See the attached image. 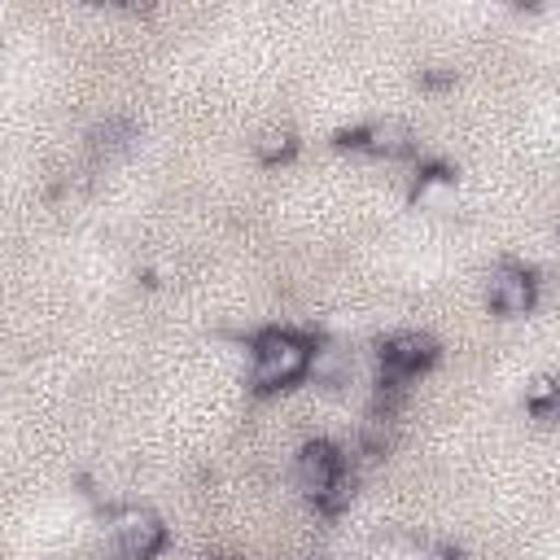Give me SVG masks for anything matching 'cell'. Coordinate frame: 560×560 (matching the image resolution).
<instances>
[{
	"instance_id": "obj_1",
	"label": "cell",
	"mask_w": 560,
	"mask_h": 560,
	"mask_svg": "<svg viewBox=\"0 0 560 560\" xmlns=\"http://www.w3.org/2000/svg\"><path fill=\"white\" fill-rule=\"evenodd\" d=\"M306 359H311V346L293 332H262L254 341V354H249V381L258 389H280L298 376H306Z\"/></svg>"
},
{
	"instance_id": "obj_2",
	"label": "cell",
	"mask_w": 560,
	"mask_h": 560,
	"mask_svg": "<svg viewBox=\"0 0 560 560\" xmlns=\"http://www.w3.org/2000/svg\"><path fill=\"white\" fill-rule=\"evenodd\" d=\"M162 521L153 512H140V508H127L114 516V547L122 560H149L162 551Z\"/></svg>"
},
{
	"instance_id": "obj_3",
	"label": "cell",
	"mask_w": 560,
	"mask_h": 560,
	"mask_svg": "<svg viewBox=\"0 0 560 560\" xmlns=\"http://www.w3.org/2000/svg\"><path fill=\"white\" fill-rule=\"evenodd\" d=\"M429 363H433V341L420 337V332H398V337H389V341L381 346V368H385V381H389V385L416 376V372L429 368ZM385 381H381V385H385Z\"/></svg>"
},
{
	"instance_id": "obj_4",
	"label": "cell",
	"mask_w": 560,
	"mask_h": 560,
	"mask_svg": "<svg viewBox=\"0 0 560 560\" xmlns=\"http://www.w3.org/2000/svg\"><path fill=\"white\" fill-rule=\"evenodd\" d=\"M346 472V464H341V451L337 446H328V442H306L302 451H298V481H302V490L319 503L328 490H332V481Z\"/></svg>"
},
{
	"instance_id": "obj_5",
	"label": "cell",
	"mask_w": 560,
	"mask_h": 560,
	"mask_svg": "<svg viewBox=\"0 0 560 560\" xmlns=\"http://www.w3.org/2000/svg\"><path fill=\"white\" fill-rule=\"evenodd\" d=\"M486 302H490V311H499V315H525V311L534 306V280H529V271H521V267H499V271H490V280H486Z\"/></svg>"
},
{
	"instance_id": "obj_6",
	"label": "cell",
	"mask_w": 560,
	"mask_h": 560,
	"mask_svg": "<svg viewBox=\"0 0 560 560\" xmlns=\"http://www.w3.org/2000/svg\"><path fill=\"white\" fill-rule=\"evenodd\" d=\"M350 144H363L376 158H402V153H411V131L402 122H372Z\"/></svg>"
},
{
	"instance_id": "obj_7",
	"label": "cell",
	"mask_w": 560,
	"mask_h": 560,
	"mask_svg": "<svg viewBox=\"0 0 560 560\" xmlns=\"http://www.w3.org/2000/svg\"><path fill=\"white\" fill-rule=\"evenodd\" d=\"M350 350H341V346H315L311 350V359H306V372L319 381V385H341V381H350Z\"/></svg>"
},
{
	"instance_id": "obj_8",
	"label": "cell",
	"mask_w": 560,
	"mask_h": 560,
	"mask_svg": "<svg viewBox=\"0 0 560 560\" xmlns=\"http://www.w3.org/2000/svg\"><path fill=\"white\" fill-rule=\"evenodd\" d=\"M254 153H258V162H284L289 153H293V131L289 127H267V131H258V140H254Z\"/></svg>"
},
{
	"instance_id": "obj_9",
	"label": "cell",
	"mask_w": 560,
	"mask_h": 560,
	"mask_svg": "<svg viewBox=\"0 0 560 560\" xmlns=\"http://www.w3.org/2000/svg\"><path fill=\"white\" fill-rule=\"evenodd\" d=\"M451 192H455V184H451L446 171H424L420 184H416V201H420V206H442Z\"/></svg>"
},
{
	"instance_id": "obj_10",
	"label": "cell",
	"mask_w": 560,
	"mask_h": 560,
	"mask_svg": "<svg viewBox=\"0 0 560 560\" xmlns=\"http://www.w3.org/2000/svg\"><path fill=\"white\" fill-rule=\"evenodd\" d=\"M525 407H529V411H538L542 420L556 411V385H551V376H538V381L525 389Z\"/></svg>"
}]
</instances>
